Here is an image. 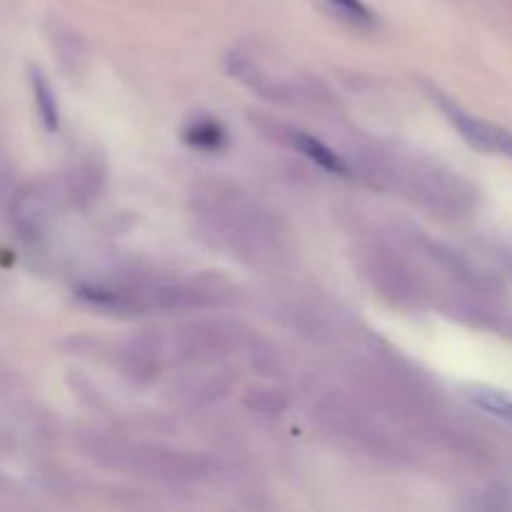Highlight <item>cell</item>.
I'll return each instance as SVG.
<instances>
[{
    "label": "cell",
    "instance_id": "obj_5",
    "mask_svg": "<svg viewBox=\"0 0 512 512\" xmlns=\"http://www.w3.org/2000/svg\"><path fill=\"white\" fill-rule=\"evenodd\" d=\"M328 3L333 5L335 13L343 15V18L350 20V23H355V25L373 23V13H370V10L365 8L360 0H328Z\"/></svg>",
    "mask_w": 512,
    "mask_h": 512
},
{
    "label": "cell",
    "instance_id": "obj_4",
    "mask_svg": "<svg viewBox=\"0 0 512 512\" xmlns=\"http://www.w3.org/2000/svg\"><path fill=\"white\" fill-rule=\"evenodd\" d=\"M295 145H298L310 160H315L323 170H330V173H340V175L348 173V165L340 160V155L333 153V150H330L328 145L320 143V140L310 138V135H295Z\"/></svg>",
    "mask_w": 512,
    "mask_h": 512
},
{
    "label": "cell",
    "instance_id": "obj_2",
    "mask_svg": "<svg viewBox=\"0 0 512 512\" xmlns=\"http://www.w3.org/2000/svg\"><path fill=\"white\" fill-rule=\"evenodd\" d=\"M465 398L473 405H478L480 410H485L488 415H493V418L512 423V393L490 388V385H468L465 388Z\"/></svg>",
    "mask_w": 512,
    "mask_h": 512
},
{
    "label": "cell",
    "instance_id": "obj_3",
    "mask_svg": "<svg viewBox=\"0 0 512 512\" xmlns=\"http://www.w3.org/2000/svg\"><path fill=\"white\" fill-rule=\"evenodd\" d=\"M30 83H33L35 105H38L40 120H43V125L48 133H55V130H58V103H55L53 90H50L48 80L43 78V73L35 68L30 70Z\"/></svg>",
    "mask_w": 512,
    "mask_h": 512
},
{
    "label": "cell",
    "instance_id": "obj_1",
    "mask_svg": "<svg viewBox=\"0 0 512 512\" xmlns=\"http://www.w3.org/2000/svg\"><path fill=\"white\" fill-rule=\"evenodd\" d=\"M445 113H448V118L453 120L455 128L460 130V135H463V138L468 140L473 148L483 150V153L505 155V158L512 160V133L510 130L500 128V125H493V123H485V120L473 118V115L463 113V110L455 108V105H450V103H445Z\"/></svg>",
    "mask_w": 512,
    "mask_h": 512
}]
</instances>
